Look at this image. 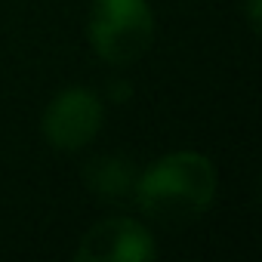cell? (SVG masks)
I'll list each match as a JSON object with an SVG mask.
<instances>
[{
	"mask_svg": "<svg viewBox=\"0 0 262 262\" xmlns=\"http://www.w3.org/2000/svg\"><path fill=\"white\" fill-rule=\"evenodd\" d=\"M139 207L161 222H191L216 198V167L201 151H173L136 179Z\"/></svg>",
	"mask_w": 262,
	"mask_h": 262,
	"instance_id": "obj_1",
	"label": "cell"
},
{
	"mask_svg": "<svg viewBox=\"0 0 262 262\" xmlns=\"http://www.w3.org/2000/svg\"><path fill=\"white\" fill-rule=\"evenodd\" d=\"M259 13H262L259 0H247V19H250V28L253 31H259Z\"/></svg>",
	"mask_w": 262,
	"mask_h": 262,
	"instance_id": "obj_6",
	"label": "cell"
},
{
	"mask_svg": "<svg viewBox=\"0 0 262 262\" xmlns=\"http://www.w3.org/2000/svg\"><path fill=\"white\" fill-rule=\"evenodd\" d=\"M90 43L108 65H129L148 53L155 40V16L145 0H93Z\"/></svg>",
	"mask_w": 262,
	"mask_h": 262,
	"instance_id": "obj_2",
	"label": "cell"
},
{
	"mask_svg": "<svg viewBox=\"0 0 262 262\" xmlns=\"http://www.w3.org/2000/svg\"><path fill=\"white\" fill-rule=\"evenodd\" d=\"M83 179H86V185H90L96 194L120 201V198H126V194H133V191H136V179H139V173H136V167L129 164L126 158L102 155V158L90 161V167L83 170Z\"/></svg>",
	"mask_w": 262,
	"mask_h": 262,
	"instance_id": "obj_5",
	"label": "cell"
},
{
	"mask_svg": "<svg viewBox=\"0 0 262 262\" xmlns=\"http://www.w3.org/2000/svg\"><path fill=\"white\" fill-rule=\"evenodd\" d=\"M102 120V99L86 86H68L43 111V136L59 151H80L99 136Z\"/></svg>",
	"mask_w": 262,
	"mask_h": 262,
	"instance_id": "obj_3",
	"label": "cell"
},
{
	"mask_svg": "<svg viewBox=\"0 0 262 262\" xmlns=\"http://www.w3.org/2000/svg\"><path fill=\"white\" fill-rule=\"evenodd\" d=\"M155 256L158 247L151 231L126 216H114L93 225L74 250L77 262H148Z\"/></svg>",
	"mask_w": 262,
	"mask_h": 262,
	"instance_id": "obj_4",
	"label": "cell"
}]
</instances>
